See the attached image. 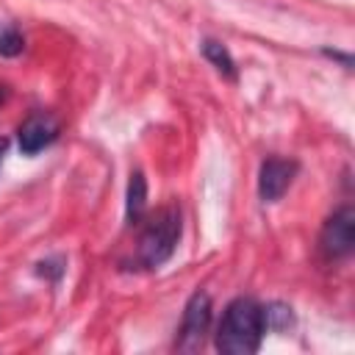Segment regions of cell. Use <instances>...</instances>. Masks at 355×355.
I'll return each mask as SVG.
<instances>
[{"label": "cell", "instance_id": "obj_10", "mask_svg": "<svg viewBox=\"0 0 355 355\" xmlns=\"http://www.w3.org/2000/svg\"><path fill=\"white\" fill-rule=\"evenodd\" d=\"M22 47H25V39H22V33L17 28H3L0 31V55L14 58V55L22 53Z\"/></svg>", "mask_w": 355, "mask_h": 355}, {"label": "cell", "instance_id": "obj_9", "mask_svg": "<svg viewBox=\"0 0 355 355\" xmlns=\"http://www.w3.org/2000/svg\"><path fill=\"white\" fill-rule=\"evenodd\" d=\"M263 322H266V330H286L294 322V316H291L288 305L269 302V305H263Z\"/></svg>", "mask_w": 355, "mask_h": 355}, {"label": "cell", "instance_id": "obj_7", "mask_svg": "<svg viewBox=\"0 0 355 355\" xmlns=\"http://www.w3.org/2000/svg\"><path fill=\"white\" fill-rule=\"evenodd\" d=\"M147 211V180L141 172H133L128 180V194H125V219L128 225H139Z\"/></svg>", "mask_w": 355, "mask_h": 355}, {"label": "cell", "instance_id": "obj_2", "mask_svg": "<svg viewBox=\"0 0 355 355\" xmlns=\"http://www.w3.org/2000/svg\"><path fill=\"white\" fill-rule=\"evenodd\" d=\"M180 208L178 205H166L161 211H155V216L147 222V227L139 236V247H136V258L144 269H158L164 266L172 255L175 247L180 241Z\"/></svg>", "mask_w": 355, "mask_h": 355}, {"label": "cell", "instance_id": "obj_5", "mask_svg": "<svg viewBox=\"0 0 355 355\" xmlns=\"http://www.w3.org/2000/svg\"><path fill=\"white\" fill-rule=\"evenodd\" d=\"M294 175H297V161L277 158V155L266 158L258 169V194H261V200L263 202H277L288 191Z\"/></svg>", "mask_w": 355, "mask_h": 355}, {"label": "cell", "instance_id": "obj_8", "mask_svg": "<svg viewBox=\"0 0 355 355\" xmlns=\"http://www.w3.org/2000/svg\"><path fill=\"white\" fill-rule=\"evenodd\" d=\"M202 55H205V61L219 72V75H225V78H236V61H233V55H230V50L222 44V42H216V39H205L202 42Z\"/></svg>", "mask_w": 355, "mask_h": 355}, {"label": "cell", "instance_id": "obj_1", "mask_svg": "<svg viewBox=\"0 0 355 355\" xmlns=\"http://www.w3.org/2000/svg\"><path fill=\"white\" fill-rule=\"evenodd\" d=\"M263 333H266L263 305L255 302L252 297H236L233 302H227L222 313L214 344L225 355H252L258 352Z\"/></svg>", "mask_w": 355, "mask_h": 355}, {"label": "cell", "instance_id": "obj_4", "mask_svg": "<svg viewBox=\"0 0 355 355\" xmlns=\"http://www.w3.org/2000/svg\"><path fill=\"white\" fill-rule=\"evenodd\" d=\"M319 247H322L324 258H330V261H344L352 252V247H355V211L349 205H341L324 222L322 236H319Z\"/></svg>", "mask_w": 355, "mask_h": 355}, {"label": "cell", "instance_id": "obj_6", "mask_svg": "<svg viewBox=\"0 0 355 355\" xmlns=\"http://www.w3.org/2000/svg\"><path fill=\"white\" fill-rule=\"evenodd\" d=\"M55 136H58V122H55L50 114L39 111V114H31V116L19 125V130H17V144H19V153H22V155H36V153H42L47 144H53Z\"/></svg>", "mask_w": 355, "mask_h": 355}, {"label": "cell", "instance_id": "obj_3", "mask_svg": "<svg viewBox=\"0 0 355 355\" xmlns=\"http://www.w3.org/2000/svg\"><path fill=\"white\" fill-rule=\"evenodd\" d=\"M208 330H211V297L205 291H194L189 297V302H186L175 347L180 352H197L205 344Z\"/></svg>", "mask_w": 355, "mask_h": 355}, {"label": "cell", "instance_id": "obj_11", "mask_svg": "<svg viewBox=\"0 0 355 355\" xmlns=\"http://www.w3.org/2000/svg\"><path fill=\"white\" fill-rule=\"evenodd\" d=\"M6 150H8V139H0V164H3V155H6Z\"/></svg>", "mask_w": 355, "mask_h": 355}]
</instances>
